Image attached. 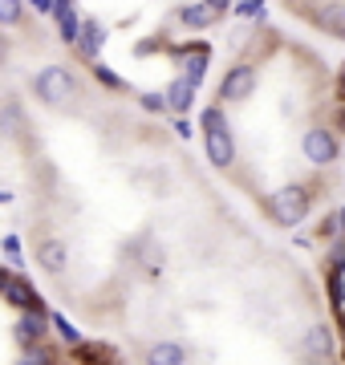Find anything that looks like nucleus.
I'll return each mask as SVG.
<instances>
[{
	"label": "nucleus",
	"mask_w": 345,
	"mask_h": 365,
	"mask_svg": "<svg viewBox=\"0 0 345 365\" xmlns=\"http://www.w3.org/2000/svg\"><path fill=\"white\" fill-rule=\"evenodd\" d=\"M207 167L280 232L317 220L341 195L345 93L305 37L252 16L224 49L195 110Z\"/></svg>",
	"instance_id": "1"
},
{
	"label": "nucleus",
	"mask_w": 345,
	"mask_h": 365,
	"mask_svg": "<svg viewBox=\"0 0 345 365\" xmlns=\"http://www.w3.org/2000/svg\"><path fill=\"white\" fill-rule=\"evenodd\" d=\"M248 0H53L66 45L150 114L183 118L244 21Z\"/></svg>",
	"instance_id": "2"
},
{
	"label": "nucleus",
	"mask_w": 345,
	"mask_h": 365,
	"mask_svg": "<svg viewBox=\"0 0 345 365\" xmlns=\"http://www.w3.org/2000/svg\"><path fill=\"white\" fill-rule=\"evenodd\" d=\"M297 29L345 45V0H272Z\"/></svg>",
	"instance_id": "3"
}]
</instances>
